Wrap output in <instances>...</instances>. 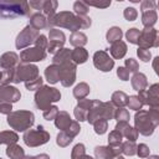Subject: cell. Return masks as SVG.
Segmentation results:
<instances>
[{"instance_id":"6da1fadb","label":"cell","mask_w":159,"mask_h":159,"mask_svg":"<svg viewBox=\"0 0 159 159\" xmlns=\"http://www.w3.org/2000/svg\"><path fill=\"white\" fill-rule=\"evenodd\" d=\"M52 26H60L71 30L72 32H76L80 29H88L91 26V19L84 15H76L70 11H61L58 14H55V16L47 21L46 27L52 29Z\"/></svg>"},{"instance_id":"7a4b0ae2","label":"cell","mask_w":159,"mask_h":159,"mask_svg":"<svg viewBox=\"0 0 159 159\" xmlns=\"http://www.w3.org/2000/svg\"><path fill=\"white\" fill-rule=\"evenodd\" d=\"M159 107H150L149 111L139 109V112L134 116V124L135 130L138 134L143 135H150L153 134L155 127L159 124Z\"/></svg>"},{"instance_id":"3957f363","label":"cell","mask_w":159,"mask_h":159,"mask_svg":"<svg viewBox=\"0 0 159 159\" xmlns=\"http://www.w3.org/2000/svg\"><path fill=\"white\" fill-rule=\"evenodd\" d=\"M114 112H116L114 106L111 102H101L99 99H94V101H92L91 108L88 111L87 120L91 124H93L99 118L109 120L114 117Z\"/></svg>"},{"instance_id":"277c9868","label":"cell","mask_w":159,"mask_h":159,"mask_svg":"<svg viewBox=\"0 0 159 159\" xmlns=\"http://www.w3.org/2000/svg\"><path fill=\"white\" fill-rule=\"evenodd\" d=\"M61 93L57 88L50 86H42L35 93V104L39 109L46 111L51 107V103L60 101Z\"/></svg>"},{"instance_id":"5b68a950","label":"cell","mask_w":159,"mask_h":159,"mask_svg":"<svg viewBox=\"0 0 159 159\" xmlns=\"http://www.w3.org/2000/svg\"><path fill=\"white\" fill-rule=\"evenodd\" d=\"M35 122L34 113L30 111H16L7 114V123L15 130H27Z\"/></svg>"},{"instance_id":"8992f818","label":"cell","mask_w":159,"mask_h":159,"mask_svg":"<svg viewBox=\"0 0 159 159\" xmlns=\"http://www.w3.org/2000/svg\"><path fill=\"white\" fill-rule=\"evenodd\" d=\"M29 14V4L26 1H0V16L15 17Z\"/></svg>"},{"instance_id":"52a82bcc","label":"cell","mask_w":159,"mask_h":159,"mask_svg":"<svg viewBox=\"0 0 159 159\" xmlns=\"http://www.w3.org/2000/svg\"><path fill=\"white\" fill-rule=\"evenodd\" d=\"M50 140V133L43 129L42 125H39L36 129H27L24 134V142L27 147H39Z\"/></svg>"},{"instance_id":"ba28073f","label":"cell","mask_w":159,"mask_h":159,"mask_svg":"<svg viewBox=\"0 0 159 159\" xmlns=\"http://www.w3.org/2000/svg\"><path fill=\"white\" fill-rule=\"evenodd\" d=\"M39 77V68L35 65L31 63H19L15 67L14 73V81L15 83L19 82H27L31 80H35Z\"/></svg>"},{"instance_id":"9c48e42d","label":"cell","mask_w":159,"mask_h":159,"mask_svg":"<svg viewBox=\"0 0 159 159\" xmlns=\"http://www.w3.org/2000/svg\"><path fill=\"white\" fill-rule=\"evenodd\" d=\"M39 36H40V32L37 30H35L34 27H31L30 25H27L16 37V48L22 50V48L30 46L31 43H35V41Z\"/></svg>"},{"instance_id":"30bf717a","label":"cell","mask_w":159,"mask_h":159,"mask_svg":"<svg viewBox=\"0 0 159 159\" xmlns=\"http://www.w3.org/2000/svg\"><path fill=\"white\" fill-rule=\"evenodd\" d=\"M140 101V103L148 104L149 107H159V84L154 83L149 87V89L140 91L137 96Z\"/></svg>"},{"instance_id":"8fae6325","label":"cell","mask_w":159,"mask_h":159,"mask_svg":"<svg viewBox=\"0 0 159 159\" xmlns=\"http://www.w3.org/2000/svg\"><path fill=\"white\" fill-rule=\"evenodd\" d=\"M60 66V82L63 87H70L76 80V65L72 61L58 65Z\"/></svg>"},{"instance_id":"7c38bea8","label":"cell","mask_w":159,"mask_h":159,"mask_svg":"<svg viewBox=\"0 0 159 159\" xmlns=\"http://www.w3.org/2000/svg\"><path fill=\"white\" fill-rule=\"evenodd\" d=\"M138 45H139V47L147 48V50H149V47H157L159 45L158 31L154 27L144 29L143 31H140L139 39H138Z\"/></svg>"},{"instance_id":"4fadbf2b","label":"cell","mask_w":159,"mask_h":159,"mask_svg":"<svg viewBox=\"0 0 159 159\" xmlns=\"http://www.w3.org/2000/svg\"><path fill=\"white\" fill-rule=\"evenodd\" d=\"M48 43H47V52L50 53H56L57 51H60L62 48V46L66 42V37L65 34L57 29H51L50 30V35H48Z\"/></svg>"},{"instance_id":"5bb4252c","label":"cell","mask_w":159,"mask_h":159,"mask_svg":"<svg viewBox=\"0 0 159 159\" xmlns=\"http://www.w3.org/2000/svg\"><path fill=\"white\" fill-rule=\"evenodd\" d=\"M46 57V50L41 48L39 46L30 47L26 50H22L20 53V60L22 63H31L36 61H42Z\"/></svg>"},{"instance_id":"9a60e30c","label":"cell","mask_w":159,"mask_h":159,"mask_svg":"<svg viewBox=\"0 0 159 159\" xmlns=\"http://www.w3.org/2000/svg\"><path fill=\"white\" fill-rule=\"evenodd\" d=\"M93 63H94L96 68H98L99 71H103V72L111 71L114 66V61L109 57V55L106 51H97L93 55Z\"/></svg>"},{"instance_id":"2e32d148","label":"cell","mask_w":159,"mask_h":159,"mask_svg":"<svg viewBox=\"0 0 159 159\" xmlns=\"http://www.w3.org/2000/svg\"><path fill=\"white\" fill-rule=\"evenodd\" d=\"M122 153V144L120 145H108V147H96L94 155L97 159H113Z\"/></svg>"},{"instance_id":"e0dca14e","label":"cell","mask_w":159,"mask_h":159,"mask_svg":"<svg viewBox=\"0 0 159 159\" xmlns=\"http://www.w3.org/2000/svg\"><path fill=\"white\" fill-rule=\"evenodd\" d=\"M20 97H21L20 91L16 87H12L10 84H1L0 86V98L2 101L12 103V102H17L20 99Z\"/></svg>"},{"instance_id":"ac0fdd59","label":"cell","mask_w":159,"mask_h":159,"mask_svg":"<svg viewBox=\"0 0 159 159\" xmlns=\"http://www.w3.org/2000/svg\"><path fill=\"white\" fill-rule=\"evenodd\" d=\"M91 104H92V101H89L87 98L78 101V104L75 108V117L77 120H80V122L87 120V114H88V111L91 108Z\"/></svg>"},{"instance_id":"d6986e66","label":"cell","mask_w":159,"mask_h":159,"mask_svg":"<svg viewBox=\"0 0 159 159\" xmlns=\"http://www.w3.org/2000/svg\"><path fill=\"white\" fill-rule=\"evenodd\" d=\"M116 130H118L122 137H125L130 142H135V139L138 138V132L135 130V128L130 127L128 122H118L116 125Z\"/></svg>"},{"instance_id":"ffe728a7","label":"cell","mask_w":159,"mask_h":159,"mask_svg":"<svg viewBox=\"0 0 159 159\" xmlns=\"http://www.w3.org/2000/svg\"><path fill=\"white\" fill-rule=\"evenodd\" d=\"M19 65V56L15 52H5L0 57V66L4 70L15 68Z\"/></svg>"},{"instance_id":"44dd1931","label":"cell","mask_w":159,"mask_h":159,"mask_svg":"<svg viewBox=\"0 0 159 159\" xmlns=\"http://www.w3.org/2000/svg\"><path fill=\"white\" fill-rule=\"evenodd\" d=\"M130 83H132V87L133 89L140 92V91H144L148 86V81H147V77L145 75L140 73V72H135L130 80Z\"/></svg>"},{"instance_id":"7402d4cb","label":"cell","mask_w":159,"mask_h":159,"mask_svg":"<svg viewBox=\"0 0 159 159\" xmlns=\"http://www.w3.org/2000/svg\"><path fill=\"white\" fill-rule=\"evenodd\" d=\"M71 123H72V119H71V117H70V114H68L67 112L61 111V112L57 113V116H56V118H55V124H56V127H57L58 129L66 130V129L70 127Z\"/></svg>"},{"instance_id":"603a6c76","label":"cell","mask_w":159,"mask_h":159,"mask_svg":"<svg viewBox=\"0 0 159 159\" xmlns=\"http://www.w3.org/2000/svg\"><path fill=\"white\" fill-rule=\"evenodd\" d=\"M158 20V14L155 10H147V11H142V24L144 25L145 29L153 27L154 24Z\"/></svg>"},{"instance_id":"cb8c5ba5","label":"cell","mask_w":159,"mask_h":159,"mask_svg":"<svg viewBox=\"0 0 159 159\" xmlns=\"http://www.w3.org/2000/svg\"><path fill=\"white\" fill-rule=\"evenodd\" d=\"M109 51H111V55H112L113 58H122L127 53V45H125L124 41L119 40V41L112 43Z\"/></svg>"},{"instance_id":"d4e9b609","label":"cell","mask_w":159,"mask_h":159,"mask_svg":"<svg viewBox=\"0 0 159 159\" xmlns=\"http://www.w3.org/2000/svg\"><path fill=\"white\" fill-rule=\"evenodd\" d=\"M88 58V52L83 47H76L75 50L71 51V61L75 65L84 63Z\"/></svg>"},{"instance_id":"484cf974","label":"cell","mask_w":159,"mask_h":159,"mask_svg":"<svg viewBox=\"0 0 159 159\" xmlns=\"http://www.w3.org/2000/svg\"><path fill=\"white\" fill-rule=\"evenodd\" d=\"M31 27H34L35 30H41L43 27H46L47 25V20H46V16L40 14V12H36V14H32L30 16V24H29Z\"/></svg>"},{"instance_id":"4316f807","label":"cell","mask_w":159,"mask_h":159,"mask_svg":"<svg viewBox=\"0 0 159 159\" xmlns=\"http://www.w3.org/2000/svg\"><path fill=\"white\" fill-rule=\"evenodd\" d=\"M45 77L48 81V83H56L60 81V66L58 65H51L46 67L45 70Z\"/></svg>"},{"instance_id":"83f0119b","label":"cell","mask_w":159,"mask_h":159,"mask_svg":"<svg viewBox=\"0 0 159 159\" xmlns=\"http://www.w3.org/2000/svg\"><path fill=\"white\" fill-rule=\"evenodd\" d=\"M6 155L10 158V159H22L25 157V152L24 149L17 145L16 143L14 144H9L7 148H6Z\"/></svg>"},{"instance_id":"f1b7e54d","label":"cell","mask_w":159,"mask_h":159,"mask_svg":"<svg viewBox=\"0 0 159 159\" xmlns=\"http://www.w3.org/2000/svg\"><path fill=\"white\" fill-rule=\"evenodd\" d=\"M53 65H62L71 61V50L70 48H61L53 56Z\"/></svg>"},{"instance_id":"f546056e","label":"cell","mask_w":159,"mask_h":159,"mask_svg":"<svg viewBox=\"0 0 159 159\" xmlns=\"http://www.w3.org/2000/svg\"><path fill=\"white\" fill-rule=\"evenodd\" d=\"M70 43L75 47H83V45L87 43V36L81 31L72 32V35L70 36Z\"/></svg>"},{"instance_id":"4dcf8cb0","label":"cell","mask_w":159,"mask_h":159,"mask_svg":"<svg viewBox=\"0 0 159 159\" xmlns=\"http://www.w3.org/2000/svg\"><path fill=\"white\" fill-rule=\"evenodd\" d=\"M127 101H128V96L122 91H117L112 94V102L111 103L118 108H123L124 106H127Z\"/></svg>"},{"instance_id":"1f68e13d","label":"cell","mask_w":159,"mask_h":159,"mask_svg":"<svg viewBox=\"0 0 159 159\" xmlns=\"http://www.w3.org/2000/svg\"><path fill=\"white\" fill-rule=\"evenodd\" d=\"M57 1L55 0H46L43 1V6H42V11L45 12V15L47 16L46 20H51L55 16V10L57 9Z\"/></svg>"},{"instance_id":"d6a6232c","label":"cell","mask_w":159,"mask_h":159,"mask_svg":"<svg viewBox=\"0 0 159 159\" xmlns=\"http://www.w3.org/2000/svg\"><path fill=\"white\" fill-rule=\"evenodd\" d=\"M19 140V137L15 132L11 130H4L0 132V144H14Z\"/></svg>"},{"instance_id":"836d02e7","label":"cell","mask_w":159,"mask_h":159,"mask_svg":"<svg viewBox=\"0 0 159 159\" xmlns=\"http://www.w3.org/2000/svg\"><path fill=\"white\" fill-rule=\"evenodd\" d=\"M88 93H89V86H88L87 83H84V82L78 83V84L75 87V89H73V96H75L78 101L86 98Z\"/></svg>"},{"instance_id":"e575fe53","label":"cell","mask_w":159,"mask_h":159,"mask_svg":"<svg viewBox=\"0 0 159 159\" xmlns=\"http://www.w3.org/2000/svg\"><path fill=\"white\" fill-rule=\"evenodd\" d=\"M122 36H123V32H122V30H120L119 27H117V26L111 27V29L107 31V35H106L107 41H108L109 43H114V42L119 41V40L122 39Z\"/></svg>"},{"instance_id":"d590c367","label":"cell","mask_w":159,"mask_h":159,"mask_svg":"<svg viewBox=\"0 0 159 159\" xmlns=\"http://www.w3.org/2000/svg\"><path fill=\"white\" fill-rule=\"evenodd\" d=\"M122 153H124L125 155H134L137 154V145L134 142H130V140H127V142H123L122 143Z\"/></svg>"},{"instance_id":"8d00e7d4","label":"cell","mask_w":159,"mask_h":159,"mask_svg":"<svg viewBox=\"0 0 159 159\" xmlns=\"http://www.w3.org/2000/svg\"><path fill=\"white\" fill-rule=\"evenodd\" d=\"M93 127H94V132L97 134H103L108 129V120H106L103 118H99L93 123Z\"/></svg>"},{"instance_id":"74e56055","label":"cell","mask_w":159,"mask_h":159,"mask_svg":"<svg viewBox=\"0 0 159 159\" xmlns=\"http://www.w3.org/2000/svg\"><path fill=\"white\" fill-rule=\"evenodd\" d=\"M122 134L118 132V130H113V132H111L109 133V137H108V145H113V147H116V145H120L122 144Z\"/></svg>"},{"instance_id":"f35d334b","label":"cell","mask_w":159,"mask_h":159,"mask_svg":"<svg viewBox=\"0 0 159 159\" xmlns=\"http://www.w3.org/2000/svg\"><path fill=\"white\" fill-rule=\"evenodd\" d=\"M14 73H15V68L4 70V71L1 72L0 83H1V84H9L10 82H12V81H14Z\"/></svg>"},{"instance_id":"ab89813d","label":"cell","mask_w":159,"mask_h":159,"mask_svg":"<svg viewBox=\"0 0 159 159\" xmlns=\"http://www.w3.org/2000/svg\"><path fill=\"white\" fill-rule=\"evenodd\" d=\"M73 140V138L72 137H70L67 133H65V132H60L58 134H57V139H56V142H57V144L60 145V147H67L71 142Z\"/></svg>"},{"instance_id":"60d3db41","label":"cell","mask_w":159,"mask_h":159,"mask_svg":"<svg viewBox=\"0 0 159 159\" xmlns=\"http://www.w3.org/2000/svg\"><path fill=\"white\" fill-rule=\"evenodd\" d=\"M73 10H75V12H76V15H82V16H84V15H87V12H88V6L84 4V1H76L75 4H73Z\"/></svg>"},{"instance_id":"b9f144b4","label":"cell","mask_w":159,"mask_h":159,"mask_svg":"<svg viewBox=\"0 0 159 159\" xmlns=\"http://www.w3.org/2000/svg\"><path fill=\"white\" fill-rule=\"evenodd\" d=\"M139 34H140V31H139L138 29L133 27V29H129V30L127 31L125 37H127V40H128L130 43L137 45V43H138V39H139Z\"/></svg>"},{"instance_id":"7bdbcfd3","label":"cell","mask_w":159,"mask_h":159,"mask_svg":"<svg viewBox=\"0 0 159 159\" xmlns=\"http://www.w3.org/2000/svg\"><path fill=\"white\" fill-rule=\"evenodd\" d=\"M127 106L129 107V109H134V111L142 109V107H143V104L140 103V101L137 96H129L128 101H127Z\"/></svg>"},{"instance_id":"ee69618b","label":"cell","mask_w":159,"mask_h":159,"mask_svg":"<svg viewBox=\"0 0 159 159\" xmlns=\"http://www.w3.org/2000/svg\"><path fill=\"white\" fill-rule=\"evenodd\" d=\"M25 86H26V88L29 89V91H37L39 88H41L42 87V78L39 76L37 78H35V80H31V81H27V82H25Z\"/></svg>"},{"instance_id":"f6af8a7d","label":"cell","mask_w":159,"mask_h":159,"mask_svg":"<svg viewBox=\"0 0 159 159\" xmlns=\"http://www.w3.org/2000/svg\"><path fill=\"white\" fill-rule=\"evenodd\" d=\"M118 122H128L129 120V112L125 108H119L114 112V117Z\"/></svg>"},{"instance_id":"bcb514c9","label":"cell","mask_w":159,"mask_h":159,"mask_svg":"<svg viewBox=\"0 0 159 159\" xmlns=\"http://www.w3.org/2000/svg\"><path fill=\"white\" fill-rule=\"evenodd\" d=\"M84 154H86V152H84V145L80 143V144H77V145L72 149L71 158H72V159H81Z\"/></svg>"},{"instance_id":"7dc6e473","label":"cell","mask_w":159,"mask_h":159,"mask_svg":"<svg viewBox=\"0 0 159 159\" xmlns=\"http://www.w3.org/2000/svg\"><path fill=\"white\" fill-rule=\"evenodd\" d=\"M80 124H78V122H76V120H72V123L70 124V127L66 129V130H62V132H65V133H67L70 137H76L78 133H80Z\"/></svg>"},{"instance_id":"c3c4849f","label":"cell","mask_w":159,"mask_h":159,"mask_svg":"<svg viewBox=\"0 0 159 159\" xmlns=\"http://www.w3.org/2000/svg\"><path fill=\"white\" fill-rule=\"evenodd\" d=\"M57 113H58V108L56 106H51L50 108H47L46 111H43V118L47 119V120H52V119L56 118Z\"/></svg>"},{"instance_id":"681fc988","label":"cell","mask_w":159,"mask_h":159,"mask_svg":"<svg viewBox=\"0 0 159 159\" xmlns=\"http://www.w3.org/2000/svg\"><path fill=\"white\" fill-rule=\"evenodd\" d=\"M123 15H124L125 20H128V21H134V20L137 19V16H138V12H137V10H135L134 7H127V9H124Z\"/></svg>"},{"instance_id":"f907efd6","label":"cell","mask_w":159,"mask_h":159,"mask_svg":"<svg viewBox=\"0 0 159 159\" xmlns=\"http://www.w3.org/2000/svg\"><path fill=\"white\" fill-rule=\"evenodd\" d=\"M125 68L129 71V72H137L138 68H139V63L134 60V58H128L125 60Z\"/></svg>"},{"instance_id":"816d5d0a","label":"cell","mask_w":159,"mask_h":159,"mask_svg":"<svg viewBox=\"0 0 159 159\" xmlns=\"http://www.w3.org/2000/svg\"><path fill=\"white\" fill-rule=\"evenodd\" d=\"M137 55H138V57H139L142 61H144V62H148V61L150 60V51L147 50V48L139 47V48L137 50Z\"/></svg>"},{"instance_id":"f5cc1de1","label":"cell","mask_w":159,"mask_h":159,"mask_svg":"<svg viewBox=\"0 0 159 159\" xmlns=\"http://www.w3.org/2000/svg\"><path fill=\"white\" fill-rule=\"evenodd\" d=\"M137 154L140 158H148L149 157V148L145 144H139L137 147Z\"/></svg>"},{"instance_id":"db71d44e","label":"cell","mask_w":159,"mask_h":159,"mask_svg":"<svg viewBox=\"0 0 159 159\" xmlns=\"http://www.w3.org/2000/svg\"><path fill=\"white\" fill-rule=\"evenodd\" d=\"M11 109H12L11 103H9V102H6V101H2V99L0 98V113L9 114V113H11Z\"/></svg>"},{"instance_id":"11a10c76","label":"cell","mask_w":159,"mask_h":159,"mask_svg":"<svg viewBox=\"0 0 159 159\" xmlns=\"http://www.w3.org/2000/svg\"><path fill=\"white\" fill-rule=\"evenodd\" d=\"M140 10L147 11V10H155V2L152 0H144L140 4Z\"/></svg>"},{"instance_id":"9f6ffc18","label":"cell","mask_w":159,"mask_h":159,"mask_svg":"<svg viewBox=\"0 0 159 159\" xmlns=\"http://www.w3.org/2000/svg\"><path fill=\"white\" fill-rule=\"evenodd\" d=\"M47 43H48V40L46 39V36L45 35H40L37 39H36V41H35V46H39V47H41V48H47Z\"/></svg>"},{"instance_id":"6f0895ef","label":"cell","mask_w":159,"mask_h":159,"mask_svg":"<svg viewBox=\"0 0 159 159\" xmlns=\"http://www.w3.org/2000/svg\"><path fill=\"white\" fill-rule=\"evenodd\" d=\"M117 75H118L119 80H122V81H127V80H129V71H128L125 67H118V70H117Z\"/></svg>"},{"instance_id":"680465c9","label":"cell","mask_w":159,"mask_h":159,"mask_svg":"<svg viewBox=\"0 0 159 159\" xmlns=\"http://www.w3.org/2000/svg\"><path fill=\"white\" fill-rule=\"evenodd\" d=\"M84 4L87 5V6H96V7H102V9H104V7H108L109 5H111V1H104V2H94V1H84Z\"/></svg>"},{"instance_id":"91938a15","label":"cell","mask_w":159,"mask_h":159,"mask_svg":"<svg viewBox=\"0 0 159 159\" xmlns=\"http://www.w3.org/2000/svg\"><path fill=\"white\" fill-rule=\"evenodd\" d=\"M29 6L34 7L35 10H42V6H43V0H39V1H30L27 2Z\"/></svg>"},{"instance_id":"94428289","label":"cell","mask_w":159,"mask_h":159,"mask_svg":"<svg viewBox=\"0 0 159 159\" xmlns=\"http://www.w3.org/2000/svg\"><path fill=\"white\" fill-rule=\"evenodd\" d=\"M22 159H50V157L47 154H39V155H35V157H24Z\"/></svg>"},{"instance_id":"6125c7cd","label":"cell","mask_w":159,"mask_h":159,"mask_svg":"<svg viewBox=\"0 0 159 159\" xmlns=\"http://www.w3.org/2000/svg\"><path fill=\"white\" fill-rule=\"evenodd\" d=\"M148 159H159V157L158 155H150V157H148Z\"/></svg>"},{"instance_id":"be15d7a7","label":"cell","mask_w":159,"mask_h":159,"mask_svg":"<svg viewBox=\"0 0 159 159\" xmlns=\"http://www.w3.org/2000/svg\"><path fill=\"white\" fill-rule=\"evenodd\" d=\"M0 78H1V72H0Z\"/></svg>"},{"instance_id":"e7e4bbea","label":"cell","mask_w":159,"mask_h":159,"mask_svg":"<svg viewBox=\"0 0 159 159\" xmlns=\"http://www.w3.org/2000/svg\"><path fill=\"white\" fill-rule=\"evenodd\" d=\"M0 159H1V158H0Z\"/></svg>"}]
</instances>
